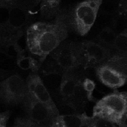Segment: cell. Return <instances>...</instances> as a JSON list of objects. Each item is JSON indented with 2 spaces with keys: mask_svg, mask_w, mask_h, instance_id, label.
<instances>
[{
  "mask_svg": "<svg viewBox=\"0 0 127 127\" xmlns=\"http://www.w3.org/2000/svg\"><path fill=\"white\" fill-rule=\"evenodd\" d=\"M67 36L66 26L60 20L55 23H35L28 28L26 34L29 50L40 58V64Z\"/></svg>",
  "mask_w": 127,
  "mask_h": 127,
  "instance_id": "obj_1",
  "label": "cell"
},
{
  "mask_svg": "<svg viewBox=\"0 0 127 127\" xmlns=\"http://www.w3.org/2000/svg\"><path fill=\"white\" fill-rule=\"evenodd\" d=\"M127 112V92L115 91L96 102L93 109L94 117H101L117 125Z\"/></svg>",
  "mask_w": 127,
  "mask_h": 127,
  "instance_id": "obj_2",
  "label": "cell"
},
{
  "mask_svg": "<svg viewBox=\"0 0 127 127\" xmlns=\"http://www.w3.org/2000/svg\"><path fill=\"white\" fill-rule=\"evenodd\" d=\"M102 0H85L76 5L73 14V23L79 35H85L95 23Z\"/></svg>",
  "mask_w": 127,
  "mask_h": 127,
  "instance_id": "obj_3",
  "label": "cell"
},
{
  "mask_svg": "<svg viewBox=\"0 0 127 127\" xmlns=\"http://www.w3.org/2000/svg\"><path fill=\"white\" fill-rule=\"evenodd\" d=\"M49 55L64 72L73 71L82 65L79 46L73 44L60 45Z\"/></svg>",
  "mask_w": 127,
  "mask_h": 127,
  "instance_id": "obj_4",
  "label": "cell"
},
{
  "mask_svg": "<svg viewBox=\"0 0 127 127\" xmlns=\"http://www.w3.org/2000/svg\"><path fill=\"white\" fill-rule=\"evenodd\" d=\"M82 64L91 67L98 64L105 62L111 58V50L99 43L93 41H85L79 46Z\"/></svg>",
  "mask_w": 127,
  "mask_h": 127,
  "instance_id": "obj_5",
  "label": "cell"
},
{
  "mask_svg": "<svg viewBox=\"0 0 127 127\" xmlns=\"http://www.w3.org/2000/svg\"><path fill=\"white\" fill-rule=\"evenodd\" d=\"M27 85L19 76L14 75L0 84V94L2 98L10 103H18L28 95Z\"/></svg>",
  "mask_w": 127,
  "mask_h": 127,
  "instance_id": "obj_6",
  "label": "cell"
},
{
  "mask_svg": "<svg viewBox=\"0 0 127 127\" xmlns=\"http://www.w3.org/2000/svg\"><path fill=\"white\" fill-rule=\"evenodd\" d=\"M29 94L36 100L47 106L56 116L59 115L58 110L46 88L42 82L40 77L35 72H32L26 82Z\"/></svg>",
  "mask_w": 127,
  "mask_h": 127,
  "instance_id": "obj_7",
  "label": "cell"
},
{
  "mask_svg": "<svg viewBox=\"0 0 127 127\" xmlns=\"http://www.w3.org/2000/svg\"><path fill=\"white\" fill-rule=\"evenodd\" d=\"M25 99H26V105L29 118L41 125L46 123L50 125L52 120L56 115L47 106L36 100L29 93Z\"/></svg>",
  "mask_w": 127,
  "mask_h": 127,
  "instance_id": "obj_8",
  "label": "cell"
},
{
  "mask_svg": "<svg viewBox=\"0 0 127 127\" xmlns=\"http://www.w3.org/2000/svg\"><path fill=\"white\" fill-rule=\"evenodd\" d=\"M96 76L99 80L110 88H118L127 82V76L114 68L103 64L96 67Z\"/></svg>",
  "mask_w": 127,
  "mask_h": 127,
  "instance_id": "obj_9",
  "label": "cell"
},
{
  "mask_svg": "<svg viewBox=\"0 0 127 127\" xmlns=\"http://www.w3.org/2000/svg\"><path fill=\"white\" fill-rule=\"evenodd\" d=\"M91 117L81 114L58 115L53 118L49 127H85L90 124Z\"/></svg>",
  "mask_w": 127,
  "mask_h": 127,
  "instance_id": "obj_10",
  "label": "cell"
},
{
  "mask_svg": "<svg viewBox=\"0 0 127 127\" xmlns=\"http://www.w3.org/2000/svg\"><path fill=\"white\" fill-rule=\"evenodd\" d=\"M81 82V79L71 73L70 71L64 72L60 86V94L62 99L67 105L70 107L73 95L77 85Z\"/></svg>",
  "mask_w": 127,
  "mask_h": 127,
  "instance_id": "obj_11",
  "label": "cell"
},
{
  "mask_svg": "<svg viewBox=\"0 0 127 127\" xmlns=\"http://www.w3.org/2000/svg\"><path fill=\"white\" fill-rule=\"evenodd\" d=\"M28 14L25 8L15 5L10 9L8 26L14 30L22 29L27 23Z\"/></svg>",
  "mask_w": 127,
  "mask_h": 127,
  "instance_id": "obj_12",
  "label": "cell"
},
{
  "mask_svg": "<svg viewBox=\"0 0 127 127\" xmlns=\"http://www.w3.org/2000/svg\"><path fill=\"white\" fill-rule=\"evenodd\" d=\"M88 101V93L84 89L82 86V82L81 81L75 88L70 107L74 110H76L78 108L84 107Z\"/></svg>",
  "mask_w": 127,
  "mask_h": 127,
  "instance_id": "obj_13",
  "label": "cell"
},
{
  "mask_svg": "<svg viewBox=\"0 0 127 127\" xmlns=\"http://www.w3.org/2000/svg\"><path fill=\"white\" fill-rule=\"evenodd\" d=\"M105 64L127 76V56L117 54L111 56Z\"/></svg>",
  "mask_w": 127,
  "mask_h": 127,
  "instance_id": "obj_14",
  "label": "cell"
},
{
  "mask_svg": "<svg viewBox=\"0 0 127 127\" xmlns=\"http://www.w3.org/2000/svg\"><path fill=\"white\" fill-rule=\"evenodd\" d=\"M117 33L114 31L113 29L107 27L102 30L99 34L97 37V40L99 44L106 47V48H114V44L115 39L117 37Z\"/></svg>",
  "mask_w": 127,
  "mask_h": 127,
  "instance_id": "obj_15",
  "label": "cell"
},
{
  "mask_svg": "<svg viewBox=\"0 0 127 127\" xmlns=\"http://www.w3.org/2000/svg\"><path fill=\"white\" fill-rule=\"evenodd\" d=\"M17 65L23 70H32V72L37 73V71L40 69L41 64L38 63L34 58L30 56H24L21 55L19 56L17 60Z\"/></svg>",
  "mask_w": 127,
  "mask_h": 127,
  "instance_id": "obj_16",
  "label": "cell"
},
{
  "mask_svg": "<svg viewBox=\"0 0 127 127\" xmlns=\"http://www.w3.org/2000/svg\"><path fill=\"white\" fill-rule=\"evenodd\" d=\"M114 48L119 55L127 56V30L117 35Z\"/></svg>",
  "mask_w": 127,
  "mask_h": 127,
  "instance_id": "obj_17",
  "label": "cell"
},
{
  "mask_svg": "<svg viewBox=\"0 0 127 127\" xmlns=\"http://www.w3.org/2000/svg\"><path fill=\"white\" fill-rule=\"evenodd\" d=\"M41 70L45 76H49L51 74H61L64 73V70L58 64V63L54 59H52V61L49 60L46 61L42 66Z\"/></svg>",
  "mask_w": 127,
  "mask_h": 127,
  "instance_id": "obj_18",
  "label": "cell"
},
{
  "mask_svg": "<svg viewBox=\"0 0 127 127\" xmlns=\"http://www.w3.org/2000/svg\"><path fill=\"white\" fill-rule=\"evenodd\" d=\"M41 11L43 14L52 13L58 7L60 0H41Z\"/></svg>",
  "mask_w": 127,
  "mask_h": 127,
  "instance_id": "obj_19",
  "label": "cell"
},
{
  "mask_svg": "<svg viewBox=\"0 0 127 127\" xmlns=\"http://www.w3.org/2000/svg\"><path fill=\"white\" fill-rule=\"evenodd\" d=\"M90 126L92 127H120L116 123L101 117H91Z\"/></svg>",
  "mask_w": 127,
  "mask_h": 127,
  "instance_id": "obj_20",
  "label": "cell"
},
{
  "mask_svg": "<svg viewBox=\"0 0 127 127\" xmlns=\"http://www.w3.org/2000/svg\"><path fill=\"white\" fill-rule=\"evenodd\" d=\"M13 127H45V126L37 123L30 118L17 119Z\"/></svg>",
  "mask_w": 127,
  "mask_h": 127,
  "instance_id": "obj_21",
  "label": "cell"
},
{
  "mask_svg": "<svg viewBox=\"0 0 127 127\" xmlns=\"http://www.w3.org/2000/svg\"><path fill=\"white\" fill-rule=\"evenodd\" d=\"M10 9L8 7L0 5V27H5L8 25Z\"/></svg>",
  "mask_w": 127,
  "mask_h": 127,
  "instance_id": "obj_22",
  "label": "cell"
},
{
  "mask_svg": "<svg viewBox=\"0 0 127 127\" xmlns=\"http://www.w3.org/2000/svg\"><path fill=\"white\" fill-rule=\"evenodd\" d=\"M82 86L85 91L88 93V100H94L93 97V91L95 89V83L89 79H85L82 82Z\"/></svg>",
  "mask_w": 127,
  "mask_h": 127,
  "instance_id": "obj_23",
  "label": "cell"
},
{
  "mask_svg": "<svg viewBox=\"0 0 127 127\" xmlns=\"http://www.w3.org/2000/svg\"><path fill=\"white\" fill-rule=\"evenodd\" d=\"M127 30V20L123 17H119L114 23V31L116 33L120 34Z\"/></svg>",
  "mask_w": 127,
  "mask_h": 127,
  "instance_id": "obj_24",
  "label": "cell"
},
{
  "mask_svg": "<svg viewBox=\"0 0 127 127\" xmlns=\"http://www.w3.org/2000/svg\"><path fill=\"white\" fill-rule=\"evenodd\" d=\"M17 2L18 0H0V5L11 8L17 5Z\"/></svg>",
  "mask_w": 127,
  "mask_h": 127,
  "instance_id": "obj_25",
  "label": "cell"
},
{
  "mask_svg": "<svg viewBox=\"0 0 127 127\" xmlns=\"http://www.w3.org/2000/svg\"><path fill=\"white\" fill-rule=\"evenodd\" d=\"M8 117H9L8 112L0 114V127H6Z\"/></svg>",
  "mask_w": 127,
  "mask_h": 127,
  "instance_id": "obj_26",
  "label": "cell"
},
{
  "mask_svg": "<svg viewBox=\"0 0 127 127\" xmlns=\"http://www.w3.org/2000/svg\"><path fill=\"white\" fill-rule=\"evenodd\" d=\"M117 125L120 127H127V112L123 115V117Z\"/></svg>",
  "mask_w": 127,
  "mask_h": 127,
  "instance_id": "obj_27",
  "label": "cell"
},
{
  "mask_svg": "<svg viewBox=\"0 0 127 127\" xmlns=\"http://www.w3.org/2000/svg\"><path fill=\"white\" fill-rule=\"evenodd\" d=\"M120 7L123 12L127 14V0H120Z\"/></svg>",
  "mask_w": 127,
  "mask_h": 127,
  "instance_id": "obj_28",
  "label": "cell"
},
{
  "mask_svg": "<svg viewBox=\"0 0 127 127\" xmlns=\"http://www.w3.org/2000/svg\"><path fill=\"white\" fill-rule=\"evenodd\" d=\"M85 127H92L91 126H90V125H88V126H85Z\"/></svg>",
  "mask_w": 127,
  "mask_h": 127,
  "instance_id": "obj_29",
  "label": "cell"
},
{
  "mask_svg": "<svg viewBox=\"0 0 127 127\" xmlns=\"http://www.w3.org/2000/svg\"><path fill=\"white\" fill-rule=\"evenodd\" d=\"M37 2H39V1H41V0H37Z\"/></svg>",
  "mask_w": 127,
  "mask_h": 127,
  "instance_id": "obj_30",
  "label": "cell"
}]
</instances>
